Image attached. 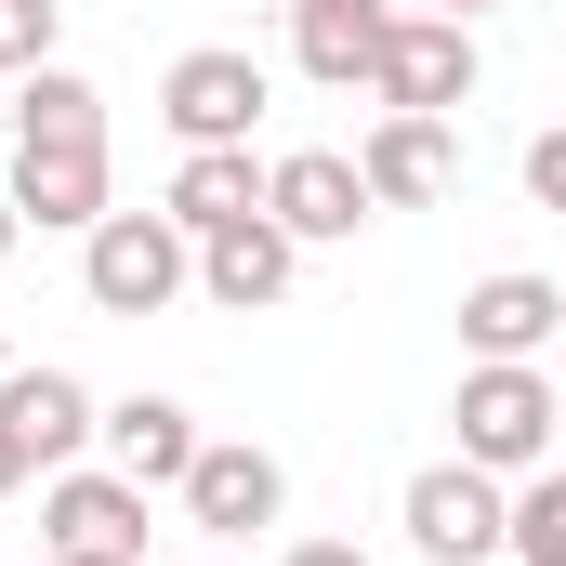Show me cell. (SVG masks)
Returning a JSON list of instances; mask_svg holds the SVG:
<instances>
[{
  "instance_id": "15",
  "label": "cell",
  "mask_w": 566,
  "mask_h": 566,
  "mask_svg": "<svg viewBox=\"0 0 566 566\" xmlns=\"http://www.w3.org/2000/svg\"><path fill=\"white\" fill-rule=\"evenodd\" d=\"M356 171H369V198L382 211H434L448 198V171H461V145H448V119H369V145H356Z\"/></svg>"
},
{
  "instance_id": "3",
  "label": "cell",
  "mask_w": 566,
  "mask_h": 566,
  "mask_svg": "<svg viewBox=\"0 0 566 566\" xmlns=\"http://www.w3.org/2000/svg\"><path fill=\"white\" fill-rule=\"evenodd\" d=\"M396 514H409V554H422V566H488V554H514V488H501L488 461H422Z\"/></svg>"
},
{
  "instance_id": "16",
  "label": "cell",
  "mask_w": 566,
  "mask_h": 566,
  "mask_svg": "<svg viewBox=\"0 0 566 566\" xmlns=\"http://www.w3.org/2000/svg\"><path fill=\"white\" fill-rule=\"evenodd\" d=\"M185 238H224V224H251L264 211V171H251V145H185V171H171V198H158Z\"/></svg>"
},
{
  "instance_id": "25",
  "label": "cell",
  "mask_w": 566,
  "mask_h": 566,
  "mask_svg": "<svg viewBox=\"0 0 566 566\" xmlns=\"http://www.w3.org/2000/svg\"><path fill=\"white\" fill-rule=\"evenodd\" d=\"M0 369H13V343H0Z\"/></svg>"
},
{
  "instance_id": "24",
  "label": "cell",
  "mask_w": 566,
  "mask_h": 566,
  "mask_svg": "<svg viewBox=\"0 0 566 566\" xmlns=\"http://www.w3.org/2000/svg\"><path fill=\"white\" fill-rule=\"evenodd\" d=\"M409 13H461V27H474V13H501V0H409Z\"/></svg>"
},
{
  "instance_id": "19",
  "label": "cell",
  "mask_w": 566,
  "mask_h": 566,
  "mask_svg": "<svg viewBox=\"0 0 566 566\" xmlns=\"http://www.w3.org/2000/svg\"><path fill=\"white\" fill-rule=\"evenodd\" d=\"M53 27H66V0H0V66H13V80L53 66Z\"/></svg>"
},
{
  "instance_id": "18",
  "label": "cell",
  "mask_w": 566,
  "mask_h": 566,
  "mask_svg": "<svg viewBox=\"0 0 566 566\" xmlns=\"http://www.w3.org/2000/svg\"><path fill=\"white\" fill-rule=\"evenodd\" d=\"M514 566H566V474L554 461L514 488Z\"/></svg>"
},
{
  "instance_id": "1",
  "label": "cell",
  "mask_w": 566,
  "mask_h": 566,
  "mask_svg": "<svg viewBox=\"0 0 566 566\" xmlns=\"http://www.w3.org/2000/svg\"><path fill=\"white\" fill-rule=\"evenodd\" d=\"M448 422H461V461H488V474H541V461L566 448V396L541 382V356H474L461 396H448Z\"/></svg>"
},
{
  "instance_id": "8",
  "label": "cell",
  "mask_w": 566,
  "mask_h": 566,
  "mask_svg": "<svg viewBox=\"0 0 566 566\" xmlns=\"http://www.w3.org/2000/svg\"><path fill=\"white\" fill-rule=\"evenodd\" d=\"M264 211H277L303 251H329V238H356L382 198H369V171H356L343 145H290V158H264Z\"/></svg>"
},
{
  "instance_id": "12",
  "label": "cell",
  "mask_w": 566,
  "mask_h": 566,
  "mask_svg": "<svg viewBox=\"0 0 566 566\" xmlns=\"http://www.w3.org/2000/svg\"><path fill=\"white\" fill-rule=\"evenodd\" d=\"M290 277H303V238H290L277 211H251V224L198 238V290H211L224 316H264V303H290Z\"/></svg>"
},
{
  "instance_id": "23",
  "label": "cell",
  "mask_w": 566,
  "mask_h": 566,
  "mask_svg": "<svg viewBox=\"0 0 566 566\" xmlns=\"http://www.w3.org/2000/svg\"><path fill=\"white\" fill-rule=\"evenodd\" d=\"M13 238H27V211H13V185H0V264H13Z\"/></svg>"
},
{
  "instance_id": "27",
  "label": "cell",
  "mask_w": 566,
  "mask_h": 566,
  "mask_svg": "<svg viewBox=\"0 0 566 566\" xmlns=\"http://www.w3.org/2000/svg\"><path fill=\"white\" fill-rule=\"evenodd\" d=\"M554 396H566V382H554Z\"/></svg>"
},
{
  "instance_id": "11",
  "label": "cell",
  "mask_w": 566,
  "mask_h": 566,
  "mask_svg": "<svg viewBox=\"0 0 566 566\" xmlns=\"http://www.w3.org/2000/svg\"><path fill=\"white\" fill-rule=\"evenodd\" d=\"M541 343H566V277L501 264V277L461 290V356H541Z\"/></svg>"
},
{
  "instance_id": "2",
  "label": "cell",
  "mask_w": 566,
  "mask_h": 566,
  "mask_svg": "<svg viewBox=\"0 0 566 566\" xmlns=\"http://www.w3.org/2000/svg\"><path fill=\"white\" fill-rule=\"evenodd\" d=\"M80 290H93V316H171L198 290V238L171 211H106L80 238Z\"/></svg>"
},
{
  "instance_id": "9",
  "label": "cell",
  "mask_w": 566,
  "mask_h": 566,
  "mask_svg": "<svg viewBox=\"0 0 566 566\" xmlns=\"http://www.w3.org/2000/svg\"><path fill=\"white\" fill-rule=\"evenodd\" d=\"M40 527H53V554H145V488L106 461H66L53 488H40Z\"/></svg>"
},
{
  "instance_id": "14",
  "label": "cell",
  "mask_w": 566,
  "mask_h": 566,
  "mask_svg": "<svg viewBox=\"0 0 566 566\" xmlns=\"http://www.w3.org/2000/svg\"><path fill=\"white\" fill-rule=\"evenodd\" d=\"M93 448H106L133 488H185V461H198L211 434H198L185 396H145V382H133V396H106V434H93Z\"/></svg>"
},
{
  "instance_id": "4",
  "label": "cell",
  "mask_w": 566,
  "mask_h": 566,
  "mask_svg": "<svg viewBox=\"0 0 566 566\" xmlns=\"http://www.w3.org/2000/svg\"><path fill=\"white\" fill-rule=\"evenodd\" d=\"M474 80H488V53H474L461 13H396V27H382V66H369V106L448 119V106H474Z\"/></svg>"
},
{
  "instance_id": "10",
  "label": "cell",
  "mask_w": 566,
  "mask_h": 566,
  "mask_svg": "<svg viewBox=\"0 0 566 566\" xmlns=\"http://www.w3.org/2000/svg\"><path fill=\"white\" fill-rule=\"evenodd\" d=\"M0 422L27 434V461H40V474H66V461L106 434V396H93L80 369H0Z\"/></svg>"
},
{
  "instance_id": "26",
  "label": "cell",
  "mask_w": 566,
  "mask_h": 566,
  "mask_svg": "<svg viewBox=\"0 0 566 566\" xmlns=\"http://www.w3.org/2000/svg\"><path fill=\"white\" fill-rule=\"evenodd\" d=\"M40 566H66V554H40Z\"/></svg>"
},
{
  "instance_id": "5",
  "label": "cell",
  "mask_w": 566,
  "mask_h": 566,
  "mask_svg": "<svg viewBox=\"0 0 566 566\" xmlns=\"http://www.w3.org/2000/svg\"><path fill=\"white\" fill-rule=\"evenodd\" d=\"M264 106H277V80H264V53H238V40H198V53H171V80H158L171 145H251Z\"/></svg>"
},
{
  "instance_id": "20",
  "label": "cell",
  "mask_w": 566,
  "mask_h": 566,
  "mask_svg": "<svg viewBox=\"0 0 566 566\" xmlns=\"http://www.w3.org/2000/svg\"><path fill=\"white\" fill-rule=\"evenodd\" d=\"M527 198L566 211V119H554V133H527Z\"/></svg>"
},
{
  "instance_id": "22",
  "label": "cell",
  "mask_w": 566,
  "mask_h": 566,
  "mask_svg": "<svg viewBox=\"0 0 566 566\" xmlns=\"http://www.w3.org/2000/svg\"><path fill=\"white\" fill-rule=\"evenodd\" d=\"M27 474H40V461H27V434L0 422V501H13V488H27Z\"/></svg>"
},
{
  "instance_id": "7",
  "label": "cell",
  "mask_w": 566,
  "mask_h": 566,
  "mask_svg": "<svg viewBox=\"0 0 566 566\" xmlns=\"http://www.w3.org/2000/svg\"><path fill=\"white\" fill-rule=\"evenodd\" d=\"M13 211H27L40 238H93V224L119 211V185H106V133H53V145H13Z\"/></svg>"
},
{
  "instance_id": "17",
  "label": "cell",
  "mask_w": 566,
  "mask_h": 566,
  "mask_svg": "<svg viewBox=\"0 0 566 566\" xmlns=\"http://www.w3.org/2000/svg\"><path fill=\"white\" fill-rule=\"evenodd\" d=\"M53 133H106V93L53 53V66H27L13 80V145H53Z\"/></svg>"
},
{
  "instance_id": "21",
  "label": "cell",
  "mask_w": 566,
  "mask_h": 566,
  "mask_svg": "<svg viewBox=\"0 0 566 566\" xmlns=\"http://www.w3.org/2000/svg\"><path fill=\"white\" fill-rule=\"evenodd\" d=\"M277 566H369V554H356V541H290Z\"/></svg>"
},
{
  "instance_id": "6",
  "label": "cell",
  "mask_w": 566,
  "mask_h": 566,
  "mask_svg": "<svg viewBox=\"0 0 566 566\" xmlns=\"http://www.w3.org/2000/svg\"><path fill=\"white\" fill-rule=\"evenodd\" d=\"M185 527H211V541H251V527H277L290 514V461L277 448H251V434H211L198 461H185Z\"/></svg>"
},
{
  "instance_id": "13",
  "label": "cell",
  "mask_w": 566,
  "mask_h": 566,
  "mask_svg": "<svg viewBox=\"0 0 566 566\" xmlns=\"http://www.w3.org/2000/svg\"><path fill=\"white\" fill-rule=\"evenodd\" d=\"M409 0H290V66L303 80H329V93H356L369 66H382V27H396Z\"/></svg>"
}]
</instances>
